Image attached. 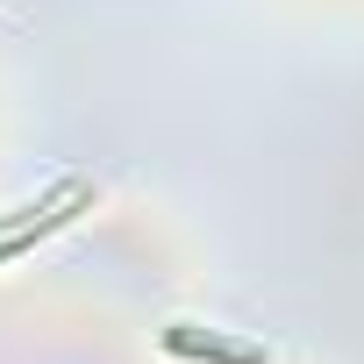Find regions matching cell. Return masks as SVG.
Instances as JSON below:
<instances>
[{"mask_svg": "<svg viewBox=\"0 0 364 364\" xmlns=\"http://www.w3.org/2000/svg\"><path fill=\"white\" fill-rule=\"evenodd\" d=\"M86 200H93V186H58V200L29 208L36 222H15V229H0V264H8V257H22V250H29V236L58 229V222H65V208H86Z\"/></svg>", "mask_w": 364, "mask_h": 364, "instance_id": "obj_2", "label": "cell"}, {"mask_svg": "<svg viewBox=\"0 0 364 364\" xmlns=\"http://www.w3.org/2000/svg\"><path fill=\"white\" fill-rule=\"evenodd\" d=\"M164 350L171 357H200V364H264L257 343H229V336H200V328H164Z\"/></svg>", "mask_w": 364, "mask_h": 364, "instance_id": "obj_1", "label": "cell"}]
</instances>
